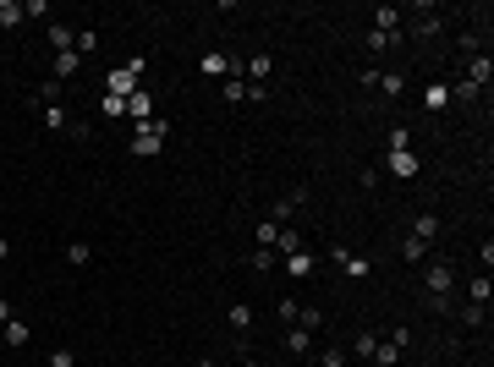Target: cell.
I'll list each match as a JSON object with an SVG mask.
<instances>
[{
    "label": "cell",
    "mask_w": 494,
    "mask_h": 367,
    "mask_svg": "<svg viewBox=\"0 0 494 367\" xmlns=\"http://www.w3.org/2000/svg\"><path fill=\"white\" fill-rule=\"evenodd\" d=\"M160 137H165V121L154 115V121H143L132 132V154H138V159H154V154H160Z\"/></svg>",
    "instance_id": "1"
},
{
    "label": "cell",
    "mask_w": 494,
    "mask_h": 367,
    "mask_svg": "<svg viewBox=\"0 0 494 367\" xmlns=\"http://www.w3.org/2000/svg\"><path fill=\"white\" fill-rule=\"evenodd\" d=\"M138 72H143V61L116 66V72H110V88H104V94H116V99H132V88H138Z\"/></svg>",
    "instance_id": "2"
},
{
    "label": "cell",
    "mask_w": 494,
    "mask_h": 367,
    "mask_svg": "<svg viewBox=\"0 0 494 367\" xmlns=\"http://www.w3.org/2000/svg\"><path fill=\"white\" fill-rule=\"evenodd\" d=\"M423 286H429V302L451 296V286H456V269H451V264H434L429 274H423Z\"/></svg>",
    "instance_id": "3"
},
{
    "label": "cell",
    "mask_w": 494,
    "mask_h": 367,
    "mask_svg": "<svg viewBox=\"0 0 494 367\" xmlns=\"http://www.w3.org/2000/svg\"><path fill=\"white\" fill-rule=\"evenodd\" d=\"M434 236H439V214H434V208H423V214L412 220V242H423V247H429Z\"/></svg>",
    "instance_id": "4"
},
{
    "label": "cell",
    "mask_w": 494,
    "mask_h": 367,
    "mask_svg": "<svg viewBox=\"0 0 494 367\" xmlns=\"http://www.w3.org/2000/svg\"><path fill=\"white\" fill-rule=\"evenodd\" d=\"M126 110H132V121L143 126V121H154V99H148L143 88H132V99H126Z\"/></svg>",
    "instance_id": "5"
},
{
    "label": "cell",
    "mask_w": 494,
    "mask_h": 367,
    "mask_svg": "<svg viewBox=\"0 0 494 367\" xmlns=\"http://www.w3.org/2000/svg\"><path fill=\"white\" fill-rule=\"evenodd\" d=\"M269 247H280V252H286V258H291V252H302V230H291V225H280V230H275V242H269Z\"/></svg>",
    "instance_id": "6"
},
{
    "label": "cell",
    "mask_w": 494,
    "mask_h": 367,
    "mask_svg": "<svg viewBox=\"0 0 494 367\" xmlns=\"http://www.w3.org/2000/svg\"><path fill=\"white\" fill-rule=\"evenodd\" d=\"M335 264H341V274H351V280L368 274V258H357V252H335Z\"/></svg>",
    "instance_id": "7"
},
{
    "label": "cell",
    "mask_w": 494,
    "mask_h": 367,
    "mask_svg": "<svg viewBox=\"0 0 494 367\" xmlns=\"http://www.w3.org/2000/svg\"><path fill=\"white\" fill-rule=\"evenodd\" d=\"M423 104H429L434 115H439V110L451 104V88H445V82H429V88H423Z\"/></svg>",
    "instance_id": "8"
},
{
    "label": "cell",
    "mask_w": 494,
    "mask_h": 367,
    "mask_svg": "<svg viewBox=\"0 0 494 367\" xmlns=\"http://www.w3.org/2000/svg\"><path fill=\"white\" fill-rule=\"evenodd\" d=\"M286 351H291V356H313V334H308V329H291Z\"/></svg>",
    "instance_id": "9"
},
{
    "label": "cell",
    "mask_w": 494,
    "mask_h": 367,
    "mask_svg": "<svg viewBox=\"0 0 494 367\" xmlns=\"http://www.w3.org/2000/svg\"><path fill=\"white\" fill-rule=\"evenodd\" d=\"M280 269H286L291 280H302V274H313V252H291V258H286Z\"/></svg>",
    "instance_id": "10"
},
{
    "label": "cell",
    "mask_w": 494,
    "mask_h": 367,
    "mask_svg": "<svg viewBox=\"0 0 494 367\" xmlns=\"http://www.w3.org/2000/svg\"><path fill=\"white\" fill-rule=\"evenodd\" d=\"M50 66H55V77H72V72H77V66H82V55H77V50H61V55H55V61H50Z\"/></svg>",
    "instance_id": "11"
},
{
    "label": "cell",
    "mask_w": 494,
    "mask_h": 367,
    "mask_svg": "<svg viewBox=\"0 0 494 367\" xmlns=\"http://www.w3.org/2000/svg\"><path fill=\"white\" fill-rule=\"evenodd\" d=\"M467 296H473V307H489V296H494V280H489V274H478L473 286H467Z\"/></svg>",
    "instance_id": "12"
},
{
    "label": "cell",
    "mask_w": 494,
    "mask_h": 367,
    "mask_svg": "<svg viewBox=\"0 0 494 367\" xmlns=\"http://www.w3.org/2000/svg\"><path fill=\"white\" fill-rule=\"evenodd\" d=\"M373 28H379V33H401V17H395V6H379V11H373Z\"/></svg>",
    "instance_id": "13"
},
{
    "label": "cell",
    "mask_w": 494,
    "mask_h": 367,
    "mask_svg": "<svg viewBox=\"0 0 494 367\" xmlns=\"http://www.w3.org/2000/svg\"><path fill=\"white\" fill-rule=\"evenodd\" d=\"M44 126H50V132H66V126H72L66 104H44Z\"/></svg>",
    "instance_id": "14"
},
{
    "label": "cell",
    "mask_w": 494,
    "mask_h": 367,
    "mask_svg": "<svg viewBox=\"0 0 494 367\" xmlns=\"http://www.w3.org/2000/svg\"><path fill=\"white\" fill-rule=\"evenodd\" d=\"M269 72H275V61H269V55H253V61H247V77H253V88H264Z\"/></svg>",
    "instance_id": "15"
},
{
    "label": "cell",
    "mask_w": 494,
    "mask_h": 367,
    "mask_svg": "<svg viewBox=\"0 0 494 367\" xmlns=\"http://www.w3.org/2000/svg\"><path fill=\"white\" fill-rule=\"evenodd\" d=\"M198 72H204V77H226V72H231V61L220 55V50H214V55H204V61H198Z\"/></svg>",
    "instance_id": "16"
},
{
    "label": "cell",
    "mask_w": 494,
    "mask_h": 367,
    "mask_svg": "<svg viewBox=\"0 0 494 367\" xmlns=\"http://www.w3.org/2000/svg\"><path fill=\"white\" fill-rule=\"evenodd\" d=\"M390 170H395V176H417V154H412V148L390 154Z\"/></svg>",
    "instance_id": "17"
},
{
    "label": "cell",
    "mask_w": 494,
    "mask_h": 367,
    "mask_svg": "<svg viewBox=\"0 0 494 367\" xmlns=\"http://www.w3.org/2000/svg\"><path fill=\"white\" fill-rule=\"evenodd\" d=\"M226 324H231V329H253V307H247V302H231Z\"/></svg>",
    "instance_id": "18"
},
{
    "label": "cell",
    "mask_w": 494,
    "mask_h": 367,
    "mask_svg": "<svg viewBox=\"0 0 494 367\" xmlns=\"http://www.w3.org/2000/svg\"><path fill=\"white\" fill-rule=\"evenodd\" d=\"M489 72H494V66L483 61V55H473V61H467V82H473V88H483V82H489Z\"/></svg>",
    "instance_id": "19"
},
{
    "label": "cell",
    "mask_w": 494,
    "mask_h": 367,
    "mask_svg": "<svg viewBox=\"0 0 494 367\" xmlns=\"http://www.w3.org/2000/svg\"><path fill=\"white\" fill-rule=\"evenodd\" d=\"M22 17H28V6H17V0H0V28H17Z\"/></svg>",
    "instance_id": "20"
},
{
    "label": "cell",
    "mask_w": 494,
    "mask_h": 367,
    "mask_svg": "<svg viewBox=\"0 0 494 367\" xmlns=\"http://www.w3.org/2000/svg\"><path fill=\"white\" fill-rule=\"evenodd\" d=\"M72 39H77V33H72L66 22H50V44H55V55H61V50H72Z\"/></svg>",
    "instance_id": "21"
},
{
    "label": "cell",
    "mask_w": 494,
    "mask_h": 367,
    "mask_svg": "<svg viewBox=\"0 0 494 367\" xmlns=\"http://www.w3.org/2000/svg\"><path fill=\"white\" fill-rule=\"evenodd\" d=\"M373 88H385L390 99H401V88H407V77H401V72H379V82H373Z\"/></svg>",
    "instance_id": "22"
},
{
    "label": "cell",
    "mask_w": 494,
    "mask_h": 367,
    "mask_svg": "<svg viewBox=\"0 0 494 367\" xmlns=\"http://www.w3.org/2000/svg\"><path fill=\"white\" fill-rule=\"evenodd\" d=\"M28 334H33V329L11 318V324H6V346H11V351H22V346H28Z\"/></svg>",
    "instance_id": "23"
},
{
    "label": "cell",
    "mask_w": 494,
    "mask_h": 367,
    "mask_svg": "<svg viewBox=\"0 0 494 367\" xmlns=\"http://www.w3.org/2000/svg\"><path fill=\"white\" fill-rule=\"evenodd\" d=\"M72 50H77V55H94V50H99V33H94V28H82L77 39H72Z\"/></svg>",
    "instance_id": "24"
},
{
    "label": "cell",
    "mask_w": 494,
    "mask_h": 367,
    "mask_svg": "<svg viewBox=\"0 0 494 367\" xmlns=\"http://www.w3.org/2000/svg\"><path fill=\"white\" fill-rule=\"evenodd\" d=\"M297 329H324V312H319V307H302V312H297Z\"/></svg>",
    "instance_id": "25"
},
{
    "label": "cell",
    "mask_w": 494,
    "mask_h": 367,
    "mask_svg": "<svg viewBox=\"0 0 494 367\" xmlns=\"http://www.w3.org/2000/svg\"><path fill=\"white\" fill-rule=\"evenodd\" d=\"M61 94H66V82H61V77H44V88H39V99H44V104H61Z\"/></svg>",
    "instance_id": "26"
},
{
    "label": "cell",
    "mask_w": 494,
    "mask_h": 367,
    "mask_svg": "<svg viewBox=\"0 0 494 367\" xmlns=\"http://www.w3.org/2000/svg\"><path fill=\"white\" fill-rule=\"evenodd\" d=\"M99 115H104V121H116V115H126V99H116V94H104V99H99Z\"/></svg>",
    "instance_id": "27"
},
{
    "label": "cell",
    "mask_w": 494,
    "mask_h": 367,
    "mask_svg": "<svg viewBox=\"0 0 494 367\" xmlns=\"http://www.w3.org/2000/svg\"><path fill=\"white\" fill-rule=\"evenodd\" d=\"M275 264H280V258H275V247H258V252H253V269H258V274H269Z\"/></svg>",
    "instance_id": "28"
},
{
    "label": "cell",
    "mask_w": 494,
    "mask_h": 367,
    "mask_svg": "<svg viewBox=\"0 0 494 367\" xmlns=\"http://www.w3.org/2000/svg\"><path fill=\"white\" fill-rule=\"evenodd\" d=\"M390 44H395V33H379V28H373V33H368V50H373V55H385Z\"/></svg>",
    "instance_id": "29"
},
{
    "label": "cell",
    "mask_w": 494,
    "mask_h": 367,
    "mask_svg": "<svg viewBox=\"0 0 494 367\" xmlns=\"http://www.w3.org/2000/svg\"><path fill=\"white\" fill-rule=\"evenodd\" d=\"M395 356H401V351H395L390 340H379V351H373V362H379V367H395Z\"/></svg>",
    "instance_id": "30"
},
{
    "label": "cell",
    "mask_w": 494,
    "mask_h": 367,
    "mask_svg": "<svg viewBox=\"0 0 494 367\" xmlns=\"http://www.w3.org/2000/svg\"><path fill=\"white\" fill-rule=\"evenodd\" d=\"M242 99H247V82L231 77V82H226V104H242Z\"/></svg>",
    "instance_id": "31"
},
{
    "label": "cell",
    "mask_w": 494,
    "mask_h": 367,
    "mask_svg": "<svg viewBox=\"0 0 494 367\" xmlns=\"http://www.w3.org/2000/svg\"><path fill=\"white\" fill-rule=\"evenodd\" d=\"M439 22H445V17H423L417 28H412V33H417V39H434V33H439Z\"/></svg>",
    "instance_id": "32"
},
{
    "label": "cell",
    "mask_w": 494,
    "mask_h": 367,
    "mask_svg": "<svg viewBox=\"0 0 494 367\" xmlns=\"http://www.w3.org/2000/svg\"><path fill=\"white\" fill-rule=\"evenodd\" d=\"M66 258H72V264L82 269V264H88V258H94V252H88V242H72V247H66Z\"/></svg>",
    "instance_id": "33"
},
{
    "label": "cell",
    "mask_w": 494,
    "mask_h": 367,
    "mask_svg": "<svg viewBox=\"0 0 494 367\" xmlns=\"http://www.w3.org/2000/svg\"><path fill=\"white\" fill-rule=\"evenodd\" d=\"M373 351H379V334H357V356H368V362H373Z\"/></svg>",
    "instance_id": "34"
},
{
    "label": "cell",
    "mask_w": 494,
    "mask_h": 367,
    "mask_svg": "<svg viewBox=\"0 0 494 367\" xmlns=\"http://www.w3.org/2000/svg\"><path fill=\"white\" fill-rule=\"evenodd\" d=\"M275 312H280V318H291V324H297V312H302V307L291 302V296H280V302H275Z\"/></svg>",
    "instance_id": "35"
},
{
    "label": "cell",
    "mask_w": 494,
    "mask_h": 367,
    "mask_svg": "<svg viewBox=\"0 0 494 367\" xmlns=\"http://www.w3.org/2000/svg\"><path fill=\"white\" fill-rule=\"evenodd\" d=\"M407 143H412V132H407V126H395V132H390V154H401Z\"/></svg>",
    "instance_id": "36"
},
{
    "label": "cell",
    "mask_w": 494,
    "mask_h": 367,
    "mask_svg": "<svg viewBox=\"0 0 494 367\" xmlns=\"http://www.w3.org/2000/svg\"><path fill=\"white\" fill-rule=\"evenodd\" d=\"M319 362H324V367H346V351H341V346H329L324 356H319Z\"/></svg>",
    "instance_id": "37"
},
{
    "label": "cell",
    "mask_w": 494,
    "mask_h": 367,
    "mask_svg": "<svg viewBox=\"0 0 494 367\" xmlns=\"http://www.w3.org/2000/svg\"><path fill=\"white\" fill-rule=\"evenodd\" d=\"M50 367H77V356H72V351L61 346V351H50Z\"/></svg>",
    "instance_id": "38"
},
{
    "label": "cell",
    "mask_w": 494,
    "mask_h": 367,
    "mask_svg": "<svg viewBox=\"0 0 494 367\" xmlns=\"http://www.w3.org/2000/svg\"><path fill=\"white\" fill-rule=\"evenodd\" d=\"M0 324H11V302L6 296H0Z\"/></svg>",
    "instance_id": "39"
},
{
    "label": "cell",
    "mask_w": 494,
    "mask_h": 367,
    "mask_svg": "<svg viewBox=\"0 0 494 367\" xmlns=\"http://www.w3.org/2000/svg\"><path fill=\"white\" fill-rule=\"evenodd\" d=\"M0 258H11V242H6V236H0Z\"/></svg>",
    "instance_id": "40"
},
{
    "label": "cell",
    "mask_w": 494,
    "mask_h": 367,
    "mask_svg": "<svg viewBox=\"0 0 494 367\" xmlns=\"http://www.w3.org/2000/svg\"><path fill=\"white\" fill-rule=\"evenodd\" d=\"M192 367H214V362H209V356H204V362H192Z\"/></svg>",
    "instance_id": "41"
},
{
    "label": "cell",
    "mask_w": 494,
    "mask_h": 367,
    "mask_svg": "<svg viewBox=\"0 0 494 367\" xmlns=\"http://www.w3.org/2000/svg\"><path fill=\"white\" fill-rule=\"evenodd\" d=\"M242 367H258V362H242Z\"/></svg>",
    "instance_id": "42"
},
{
    "label": "cell",
    "mask_w": 494,
    "mask_h": 367,
    "mask_svg": "<svg viewBox=\"0 0 494 367\" xmlns=\"http://www.w3.org/2000/svg\"><path fill=\"white\" fill-rule=\"evenodd\" d=\"M39 367H44V362H39Z\"/></svg>",
    "instance_id": "43"
}]
</instances>
